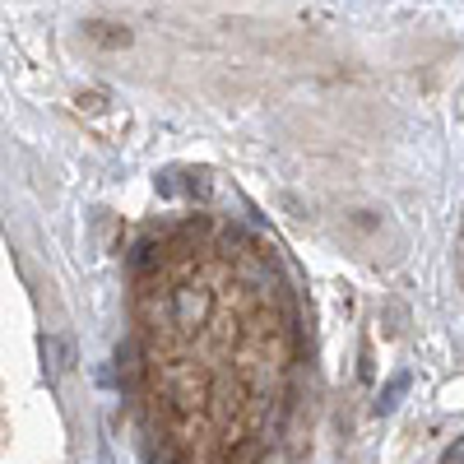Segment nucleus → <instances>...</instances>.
Masks as SVG:
<instances>
[{"mask_svg":"<svg viewBox=\"0 0 464 464\" xmlns=\"http://www.w3.org/2000/svg\"><path fill=\"white\" fill-rule=\"evenodd\" d=\"M260 455H265L260 441H242V446L227 450V464H260Z\"/></svg>","mask_w":464,"mask_h":464,"instance_id":"obj_5","label":"nucleus"},{"mask_svg":"<svg viewBox=\"0 0 464 464\" xmlns=\"http://www.w3.org/2000/svg\"><path fill=\"white\" fill-rule=\"evenodd\" d=\"M43 358H47V367H52V372H65V367H70V343H65V339H56V334H52V339H43Z\"/></svg>","mask_w":464,"mask_h":464,"instance_id":"obj_3","label":"nucleus"},{"mask_svg":"<svg viewBox=\"0 0 464 464\" xmlns=\"http://www.w3.org/2000/svg\"><path fill=\"white\" fill-rule=\"evenodd\" d=\"M441 464H464V437H459V441H455V446L441 455Z\"/></svg>","mask_w":464,"mask_h":464,"instance_id":"obj_6","label":"nucleus"},{"mask_svg":"<svg viewBox=\"0 0 464 464\" xmlns=\"http://www.w3.org/2000/svg\"><path fill=\"white\" fill-rule=\"evenodd\" d=\"M404 385H409V372H400V376H395V381L381 391V400H376V413H391V409L400 404V395H404Z\"/></svg>","mask_w":464,"mask_h":464,"instance_id":"obj_4","label":"nucleus"},{"mask_svg":"<svg viewBox=\"0 0 464 464\" xmlns=\"http://www.w3.org/2000/svg\"><path fill=\"white\" fill-rule=\"evenodd\" d=\"M209 312H214V293H209V288H196V284L177 288V297H172V321H177V325L196 330V325H205Z\"/></svg>","mask_w":464,"mask_h":464,"instance_id":"obj_1","label":"nucleus"},{"mask_svg":"<svg viewBox=\"0 0 464 464\" xmlns=\"http://www.w3.org/2000/svg\"><path fill=\"white\" fill-rule=\"evenodd\" d=\"M84 33L93 37L98 47H126V43H130V33H126V28H116V24H102V19L84 24Z\"/></svg>","mask_w":464,"mask_h":464,"instance_id":"obj_2","label":"nucleus"},{"mask_svg":"<svg viewBox=\"0 0 464 464\" xmlns=\"http://www.w3.org/2000/svg\"><path fill=\"white\" fill-rule=\"evenodd\" d=\"M153 464H177V455H172L168 441H159V450H153Z\"/></svg>","mask_w":464,"mask_h":464,"instance_id":"obj_7","label":"nucleus"}]
</instances>
